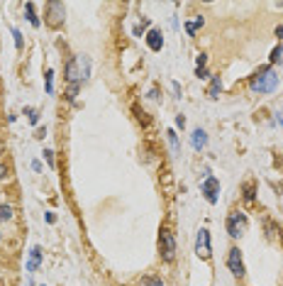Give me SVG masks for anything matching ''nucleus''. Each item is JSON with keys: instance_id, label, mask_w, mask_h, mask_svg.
Wrapping results in <instances>:
<instances>
[{"instance_id": "f257e3e1", "label": "nucleus", "mask_w": 283, "mask_h": 286, "mask_svg": "<svg viewBox=\"0 0 283 286\" xmlns=\"http://www.w3.org/2000/svg\"><path fill=\"white\" fill-rule=\"evenodd\" d=\"M249 88H252L254 93H271V91L278 88V76H276L268 66H264V69H259V71L252 76Z\"/></svg>"}, {"instance_id": "f03ea898", "label": "nucleus", "mask_w": 283, "mask_h": 286, "mask_svg": "<svg viewBox=\"0 0 283 286\" xmlns=\"http://www.w3.org/2000/svg\"><path fill=\"white\" fill-rule=\"evenodd\" d=\"M159 250H161V259L164 262H173L176 259V240H173V233L169 227H164L161 235H159Z\"/></svg>"}, {"instance_id": "7ed1b4c3", "label": "nucleus", "mask_w": 283, "mask_h": 286, "mask_svg": "<svg viewBox=\"0 0 283 286\" xmlns=\"http://www.w3.org/2000/svg\"><path fill=\"white\" fill-rule=\"evenodd\" d=\"M247 215L244 213H232L230 218H227V233H230V238H242L244 233H247Z\"/></svg>"}, {"instance_id": "20e7f679", "label": "nucleus", "mask_w": 283, "mask_h": 286, "mask_svg": "<svg viewBox=\"0 0 283 286\" xmlns=\"http://www.w3.org/2000/svg\"><path fill=\"white\" fill-rule=\"evenodd\" d=\"M63 15H66V8L63 3H59V0H51V3H47V22L51 27H59L63 22Z\"/></svg>"}, {"instance_id": "39448f33", "label": "nucleus", "mask_w": 283, "mask_h": 286, "mask_svg": "<svg viewBox=\"0 0 283 286\" xmlns=\"http://www.w3.org/2000/svg\"><path fill=\"white\" fill-rule=\"evenodd\" d=\"M195 252H198V257H203V259H210V252H212V247H210V233H207V227H200V230H198Z\"/></svg>"}, {"instance_id": "423d86ee", "label": "nucleus", "mask_w": 283, "mask_h": 286, "mask_svg": "<svg viewBox=\"0 0 283 286\" xmlns=\"http://www.w3.org/2000/svg\"><path fill=\"white\" fill-rule=\"evenodd\" d=\"M200 191H203V196L207 198V203H218V193H220V181H218L215 176H207V179L203 181Z\"/></svg>"}, {"instance_id": "0eeeda50", "label": "nucleus", "mask_w": 283, "mask_h": 286, "mask_svg": "<svg viewBox=\"0 0 283 286\" xmlns=\"http://www.w3.org/2000/svg\"><path fill=\"white\" fill-rule=\"evenodd\" d=\"M227 267H230V271L235 274V276H244V262H242V252L237 250V247H232L230 250V257H227Z\"/></svg>"}, {"instance_id": "6e6552de", "label": "nucleus", "mask_w": 283, "mask_h": 286, "mask_svg": "<svg viewBox=\"0 0 283 286\" xmlns=\"http://www.w3.org/2000/svg\"><path fill=\"white\" fill-rule=\"evenodd\" d=\"M39 264H42V247H32L30 250V259H27V271L32 274V271H37L39 269Z\"/></svg>"}, {"instance_id": "1a4fd4ad", "label": "nucleus", "mask_w": 283, "mask_h": 286, "mask_svg": "<svg viewBox=\"0 0 283 286\" xmlns=\"http://www.w3.org/2000/svg\"><path fill=\"white\" fill-rule=\"evenodd\" d=\"M66 79H68L71 86L79 83V79H81V74H79V59H68V64H66Z\"/></svg>"}, {"instance_id": "9d476101", "label": "nucleus", "mask_w": 283, "mask_h": 286, "mask_svg": "<svg viewBox=\"0 0 283 286\" xmlns=\"http://www.w3.org/2000/svg\"><path fill=\"white\" fill-rule=\"evenodd\" d=\"M147 44H149L152 51H161V47H164V37H161V32H159V30H149V34H147Z\"/></svg>"}, {"instance_id": "9b49d317", "label": "nucleus", "mask_w": 283, "mask_h": 286, "mask_svg": "<svg viewBox=\"0 0 283 286\" xmlns=\"http://www.w3.org/2000/svg\"><path fill=\"white\" fill-rule=\"evenodd\" d=\"M205 142H207V135H205V130H200V127H198V130L193 132V137H190V144H193L195 149H203V147H205Z\"/></svg>"}, {"instance_id": "f8f14e48", "label": "nucleus", "mask_w": 283, "mask_h": 286, "mask_svg": "<svg viewBox=\"0 0 283 286\" xmlns=\"http://www.w3.org/2000/svg\"><path fill=\"white\" fill-rule=\"evenodd\" d=\"M222 91V81H220V76H215L212 79V83H210V91H207V95L210 98H218V93Z\"/></svg>"}, {"instance_id": "ddd939ff", "label": "nucleus", "mask_w": 283, "mask_h": 286, "mask_svg": "<svg viewBox=\"0 0 283 286\" xmlns=\"http://www.w3.org/2000/svg\"><path fill=\"white\" fill-rule=\"evenodd\" d=\"M25 10H27V20L32 22V27H39V17L34 15V3H27Z\"/></svg>"}, {"instance_id": "4468645a", "label": "nucleus", "mask_w": 283, "mask_h": 286, "mask_svg": "<svg viewBox=\"0 0 283 286\" xmlns=\"http://www.w3.org/2000/svg\"><path fill=\"white\" fill-rule=\"evenodd\" d=\"M10 218H13V208L5 206V203H0V222H5V220H10Z\"/></svg>"}, {"instance_id": "2eb2a0df", "label": "nucleus", "mask_w": 283, "mask_h": 286, "mask_svg": "<svg viewBox=\"0 0 283 286\" xmlns=\"http://www.w3.org/2000/svg\"><path fill=\"white\" fill-rule=\"evenodd\" d=\"M139 286H164V281L157 279V276H144V279L139 281Z\"/></svg>"}, {"instance_id": "dca6fc26", "label": "nucleus", "mask_w": 283, "mask_h": 286, "mask_svg": "<svg viewBox=\"0 0 283 286\" xmlns=\"http://www.w3.org/2000/svg\"><path fill=\"white\" fill-rule=\"evenodd\" d=\"M281 62H283V44L271 51V64H281Z\"/></svg>"}, {"instance_id": "f3484780", "label": "nucleus", "mask_w": 283, "mask_h": 286, "mask_svg": "<svg viewBox=\"0 0 283 286\" xmlns=\"http://www.w3.org/2000/svg\"><path fill=\"white\" fill-rule=\"evenodd\" d=\"M25 115L30 118V123H32V125H37V123H39V110H34V108H25Z\"/></svg>"}, {"instance_id": "a211bd4d", "label": "nucleus", "mask_w": 283, "mask_h": 286, "mask_svg": "<svg viewBox=\"0 0 283 286\" xmlns=\"http://www.w3.org/2000/svg\"><path fill=\"white\" fill-rule=\"evenodd\" d=\"M198 27H203V17H198L195 22H186V32H188V34H193Z\"/></svg>"}, {"instance_id": "6ab92c4d", "label": "nucleus", "mask_w": 283, "mask_h": 286, "mask_svg": "<svg viewBox=\"0 0 283 286\" xmlns=\"http://www.w3.org/2000/svg\"><path fill=\"white\" fill-rule=\"evenodd\" d=\"M244 201H254V184H244Z\"/></svg>"}, {"instance_id": "aec40b11", "label": "nucleus", "mask_w": 283, "mask_h": 286, "mask_svg": "<svg viewBox=\"0 0 283 286\" xmlns=\"http://www.w3.org/2000/svg\"><path fill=\"white\" fill-rule=\"evenodd\" d=\"M44 79H47V93H51V91H54V71H51V69H49V71H47V76H44Z\"/></svg>"}, {"instance_id": "412c9836", "label": "nucleus", "mask_w": 283, "mask_h": 286, "mask_svg": "<svg viewBox=\"0 0 283 286\" xmlns=\"http://www.w3.org/2000/svg\"><path fill=\"white\" fill-rule=\"evenodd\" d=\"M166 135H169V142H171V147H173V152H178V140H176V132H173V130H169Z\"/></svg>"}, {"instance_id": "4be33fe9", "label": "nucleus", "mask_w": 283, "mask_h": 286, "mask_svg": "<svg viewBox=\"0 0 283 286\" xmlns=\"http://www.w3.org/2000/svg\"><path fill=\"white\" fill-rule=\"evenodd\" d=\"M205 62H207V56H205V54H200L198 59H195V69H205Z\"/></svg>"}, {"instance_id": "5701e85b", "label": "nucleus", "mask_w": 283, "mask_h": 286, "mask_svg": "<svg viewBox=\"0 0 283 286\" xmlns=\"http://www.w3.org/2000/svg\"><path fill=\"white\" fill-rule=\"evenodd\" d=\"M13 37H15V47L20 49V47H22V34H20V30H13Z\"/></svg>"}, {"instance_id": "b1692460", "label": "nucleus", "mask_w": 283, "mask_h": 286, "mask_svg": "<svg viewBox=\"0 0 283 286\" xmlns=\"http://www.w3.org/2000/svg\"><path fill=\"white\" fill-rule=\"evenodd\" d=\"M44 159H47L49 166H54V152H51V149H44Z\"/></svg>"}, {"instance_id": "393cba45", "label": "nucleus", "mask_w": 283, "mask_h": 286, "mask_svg": "<svg viewBox=\"0 0 283 286\" xmlns=\"http://www.w3.org/2000/svg\"><path fill=\"white\" fill-rule=\"evenodd\" d=\"M147 25H149L147 20L142 22V25H137V27H134V34H137V37H142V32H144V27H147Z\"/></svg>"}, {"instance_id": "a878e982", "label": "nucleus", "mask_w": 283, "mask_h": 286, "mask_svg": "<svg viewBox=\"0 0 283 286\" xmlns=\"http://www.w3.org/2000/svg\"><path fill=\"white\" fill-rule=\"evenodd\" d=\"M5 176H8V166H5V164H0V181H3Z\"/></svg>"}, {"instance_id": "bb28decb", "label": "nucleus", "mask_w": 283, "mask_h": 286, "mask_svg": "<svg viewBox=\"0 0 283 286\" xmlns=\"http://www.w3.org/2000/svg\"><path fill=\"white\" fill-rule=\"evenodd\" d=\"M195 74H198V79H207V76H210L207 69H195Z\"/></svg>"}, {"instance_id": "cd10ccee", "label": "nucleus", "mask_w": 283, "mask_h": 286, "mask_svg": "<svg viewBox=\"0 0 283 286\" xmlns=\"http://www.w3.org/2000/svg\"><path fill=\"white\" fill-rule=\"evenodd\" d=\"M176 125L183 130V125H186V118H183V115H178V118H176Z\"/></svg>"}, {"instance_id": "c85d7f7f", "label": "nucleus", "mask_w": 283, "mask_h": 286, "mask_svg": "<svg viewBox=\"0 0 283 286\" xmlns=\"http://www.w3.org/2000/svg\"><path fill=\"white\" fill-rule=\"evenodd\" d=\"M276 37H283V25H281V27H276Z\"/></svg>"}, {"instance_id": "c756f323", "label": "nucleus", "mask_w": 283, "mask_h": 286, "mask_svg": "<svg viewBox=\"0 0 283 286\" xmlns=\"http://www.w3.org/2000/svg\"><path fill=\"white\" fill-rule=\"evenodd\" d=\"M278 123H281V127H283V110L278 112Z\"/></svg>"}, {"instance_id": "7c9ffc66", "label": "nucleus", "mask_w": 283, "mask_h": 286, "mask_svg": "<svg viewBox=\"0 0 283 286\" xmlns=\"http://www.w3.org/2000/svg\"><path fill=\"white\" fill-rule=\"evenodd\" d=\"M3 152H5V144H3V142H0V154H3Z\"/></svg>"}, {"instance_id": "2f4dec72", "label": "nucleus", "mask_w": 283, "mask_h": 286, "mask_svg": "<svg viewBox=\"0 0 283 286\" xmlns=\"http://www.w3.org/2000/svg\"><path fill=\"white\" fill-rule=\"evenodd\" d=\"M0 238H3V235H0Z\"/></svg>"}]
</instances>
